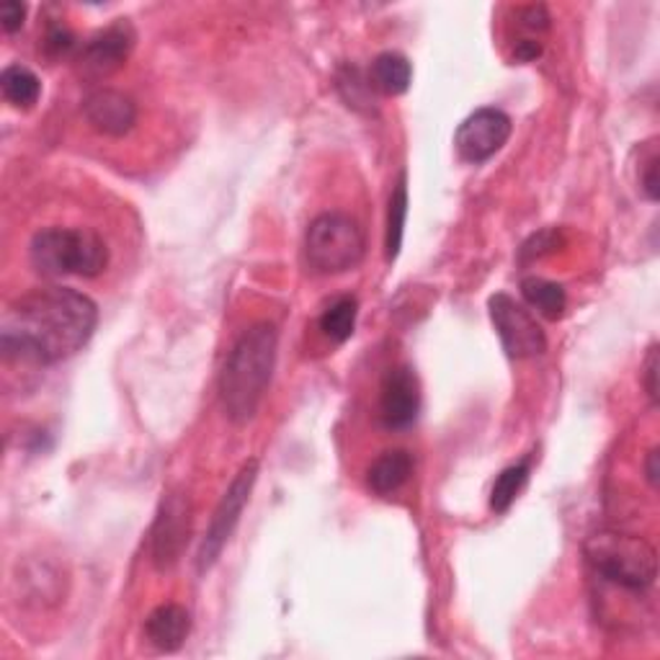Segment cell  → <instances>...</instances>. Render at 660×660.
<instances>
[{"label": "cell", "instance_id": "cell-22", "mask_svg": "<svg viewBox=\"0 0 660 660\" xmlns=\"http://www.w3.org/2000/svg\"><path fill=\"white\" fill-rule=\"evenodd\" d=\"M72 47H76V37H72L70 29L52 27L50 31H47L45 52L50 57H65L68 52H72Z\"/></svg>", "mask_w": 660, "mask_h": 660}, {"label": "cell", "instance_id": "cell-9", "mask_svg": "<svg viewBox=\"0 0 660 660\" xmlns=\"http://www.w3.org/2000/svg\"><path fill=\"white\" fill-rule=\"evenodd\" d=\"M511 129L513 125L506 111L485 106V109H477L462 121L457 135H454V148H457L464 162L477 166V162L491 160L509 142Z\"/></svg>", "mask_w": 660, "mask_h": 660}, {"label": "cell", "instance_id": "cell-20", "mask_svg": "<svg viewBox=\"0 0 660 660\" xmlns=\"http://www.w3.org/2000/svg\"><path fill=\"white\" fill-rule=\"evenodd\" d=\"M405 217H407V181H405V174H401L393 189V197H390V204H387V238H385L387 260H395L397 254H401Z\"/></svg>", "mask_w": 660, "mask_h": 660}, {"label": "cell", "instance_id": "cell-8", "mask_svg": "<svg viewBox=\"0 0 660 660\" xmlns=\"http://www.w3.org/2000/svg\"><path fill=\"white\" fill-rule=\"evenodd\" d=\"M137 31L127 19H117L109 27L96 31L76 55V70L86 80H101L117 72L132 55Z\"/></svg>", "mask_w": 660, "mask_h": 660}, {"label": "cell", "instance_id": "cell-5", "mask_svg": "<svg viewBox=\"0 0 660 660\" xmlns=\"http://www.w3.org/2000/svg\"><path fill=\"white\" fill-rule=\"evenodd\" d=\"M366 254L362 225L344 211H325L315 217L305 235V256L315 274L333 276L352 272Z\"/></svg>", "mask_w": 660, "mask_h": 660}, {"label": "cell", "instance_id": "cell-10", "mask_svg": "<svg viewBox=\"0 0 660 660\" xmlns=\"http://www.w3.org/2000/svg\"><path fill=\"white\" fill-rule=\"evenodd\" d=\"M191 534V503L181 493L162 499L152 524V562L158 570L174 568L181 560Z\"/></svg>", "mask_w": 660, "mask_h": 660}, {"label": "cell", "instance_id": "cell-16", "mask_svg": "<svg viewBox=\"0 0 660 660\" xmlns=\"http://www.w3.org/2000/svg\"><path fill=\"white\" fill-rule=\"evenodd\" d=\"M521 295H524L529 307H534L548 321H558L565 313L568 295L558 282L542 279V276H526V279H521Z\"/></svg>", "mask_w": 660, "mask_h": 660}, {"label": "cell", "instance_id": "cell-4", "mask_svg": "<svg viewBox=\"0 0 660 660\" xmlns=\"http://www.w3.org/2000/svg\"><path fill=\"white\" fill-rule=\"evenodd\" d=\"M585 560L604 581L627 591H648L658 578L656 548L638 534L597 532L585 540Z\"/></svg>", "mask_w": 660, "mask_h": 660}, {"label": "cell", "instance_id": "cell-26", "mask_svg": "<svg viewBox=\"0 0 660 660\" xmlns=\"http://www.w3.org/2000/svg\"><path fill=\"white\" fill-rule=\"evenodd\" d=\"M558 238H560V233H555V230H544L540 235H534V238L529 240L526 246H540V248L529 250V254H524V256H544V254H550V250L558 248Z\"/></svg>", "mask_w": 660, "mask_h": 660}, {"label": "cell", "instance_id": "cell-25", "mask_svg": "<svg viewBox=\"0 0 660 660\" xmlns=\"http://www.w3.org/2000/svg\"><path fill=\"white\" fill-rule=\"evenodd\" d=\"M642 380H646V390L650 401L658 403V346H650L646 366H642Z\"/></svg>", "mask_w": 660, "mask_h": 660}, {"label": "cell", "instance_id": "cell-3", "mask_svg": "<svg viewBox=\"0 0 660 660\" xmlns=\"http://www.w3.org/2000/svg\"><path fill=\"white\" fill-rule=\"evenodd\" d=\"M29 258L31 266L50 279H93L109 266V248L91 227H47L31 240Z\"/></svg>", "mask_w": 660, "mask_h": 660}, {"label": "cell", "instance_id": "cell-14", "mask_svg": "<svg viewBox=\"0 0 660 660\" xmlns=\"http://www.w3.org/2000/svg\"><path fill=\"white\" fill-rule=\"evenodd\" d=\"M413 472V460L405 450H390L382 454V457L374 460V464L366 472V485H370L372 493L382 495H393L401 491V487L407 483Z\"/></svg>", "mask_w": 660, "mask_h": 660}, {"label": "cell", "instance_id": "cell-7", "mask_svg": "<svg viewBox=\"0 0 660 660\" xmlns=\"http://www.w3.org/2000/svg\"><path fill=\"white\" fill-rule=\"evenodd\" d=\"M487 309H491L493 328L499 333L503 352L511 358H532L544 354L548 338H544L542 325L536 323V317L524 305L499 292V295L491 297Z\"/></svg>", "mask_w": 660, "mask_h": 660}, {"label": "cell", "instance_id": "cell-15", "mask_svg": "<svg viewBox=\"0 0 660 660\" xmlns=\"http://www.w3.org/2000/svg\"><path fill=\"white\" fill-rule=\"evenodd\" d=\"M372 86L387 96H401L411 88L413 68L401 52H382L372 62Z\"/></svg>", "mask_w": 660, "mask_h": 660}, {"label": "cell", "instance_id": "cell-6", "mask_svg": "<svg viewBox=\"0 0 660 660\" xmlns=\"http://www.w3.org/2000/svg\"><path fill=\"white\" fill-rule=\"evenodd\" d=\"M256 477H258V460H248L240 467L238 475L233 477V483L225 491L223 501L217 503L215 516H211V521H209L207 536H204L199 558H197L199 573H207V570L219 560V555H223L225 544L230 542L235 526H238L243 509L248 506L250 493H254V485H256Z\"/></svg>", "mask_w": 660, "mask_h": 660}, {"label": "cell", "instance_id": "cell-19", "mask_svg": "<svg viewBox=\"0 0 660 660\" xmlns=\"http://www.w3.org/2000/svg\"><path fill=\"white\" fill-rule=\"evenodd\" d=\"M529 472H532V462L524 460L519 464H511V467H506L499 477H495L493 491H491V509L495 513H506L513 506V501H516L519 493L524 491Z\"/></svg>", "mask_w": 660, "mask_h": 660}, {"label": "cell", "instance_id": "cell-13", "mask_svg": "<svg viewBox=\"0 0 660 660\" xmlns=\"http://www.w3.org/2000/svg\"><path fill=\"white\" fill-rule=\"evenodd\" d=\"M191 632V614L178 604H162L145 619V634L160 653H176Z\"/></svg>", "mask_w": 660, "mask_h": 660}, {"label": "cell", "instance_id": "cell-21", "mask_svg": "<svg viewBox=\"0 0 660 660\" xmlns=\"http://www.w3.org/2000/svg\"><path fill=\"white\" fill-rule=\"evenodd\" d=\"M658 168H660V152L656 148V140L640 145L638 181H640V191L646 194L648 201H658Z\"/></svg>", "mask_w": 660, "mask_h": 660}, {"label": "cell", "instance_id": "cell-2", "mask_svg": "<svg viewBox=\"0 0 660 660\" xmlns=\"http://www.w3.org/2000/svg\"><path fill=\"white\" fill-rule=\"evenodd\" d=\"M279 333L274 323H256L235 341L225 370L219 374V397L233 423H248L264 401L272 382Z\"/></svg>", "mask_w": 660, "mask_h": 660}, {"label": "cell", "instance_id": "cell-1", "mask_svg": "<svg viewBox=\"0 0 660 660\" xmlns=\"http://www.w3.org/2000/svg\"><path fill=\"white\" fill-rule=\"evenodd\" d=\"M99 325V307L70 287H37L8 305L0 325L6 358L57 364L76 356Z\"/></svg>", "mask_w": 660, "mask_h": 660}, {"label": "cell", "instance_id": "cell-17", "mask_svg": "<svg viewBox=\"0 0 660 660\" xmlns=\"http://www.w3.org/2000/svg\"><path fill=\"white\" fill-rule=\"evenodd\" d=\"M0 88H3V99L13 109H31L42 96V83H39L37 72L29 70L27 65H8L0 76Z\"/></svg>", "mask_w": 660, "mask_h": 660}, {"label": "cell", "instance_id": "cell-24", "mask_svg": "<svg viewBox=\"0 0 660 660\" xmlns=\"http://www.w3.org/2000/svg\"><path fill=\"white\" fill-rule=\"evenodd\" d=\"M23 19H27V6L19 3V0H6V3L0 6V23H3L8 35L19 31L23 27Z\"/></svg>", "mask_w": 660, "mask_h": 660}, {"label": "cell", "instance_id": "cell-18", "mask_svg": "<svg viewBox=\"0 0 660 660\" xmlns=\"http://www.w3.org/2000/svg\"><path fill=\"white\" fill-rule=\"evenodd\" d=\"M356 315L358 305L354 297L333 299L321 315V331L333 341V344H346V341L354 336Z\"/></svg>", "mask_w": 660, "mask_h": 660}, {"label": "cell", "instance_id": "cell-28", "mask_svg": "<svg viewBox=\"0 0 660 660\" xmlns=\"http://www.w3.org/2000/svg\"><path fill=\"white\" fill-rule=\"evenodd\" d=\"M646 472H648V483L653 487H658V450H650Z\"/></svg>", "mask_w": 660, "mask_h": 660}, {"label": "cell", "instance_id": "cell-11", "mask_svg": "<svg viewBox=\"0 0 660 660\" xmlns=\"http://www.w3.org/2000/svg\"><path fill=\"white\" fill-rule=\"evenodd\" d=\"M421 411V385L411 366L387 370L380 390V418L390 431L413 426Z\"/></svg>", "mask_w": 660, "mask_h": 660}, {"label": "cell", "instance_id": "cell-12", "mask_svg": "<svg viewBox=\"0 0 660 660\" xmlns=\"http://www.w3.org/2000/svg\"><path fill=\"white\" fill-rule=\"evenodd\" d=\"M83 114L88 125L106 137H125L137 125V104L114 88H96L88 93Z\"/></svg>", "mask_w": 660, "mask_h": 660}, {"label": "cell", "instance_id": "cell-23", "mask_svg": "<svg viewBox=\"0 0 660 660\" xmlns=\"http://www.w3.org/2000/svg\"><path fill=\"white\" fill-rule=\"evenodd\" d=\"M519 27L526 31H548L550 29V13L544 6H524L519 8Z\"/></svg>", "mask_w": 660, "mask_h": 660}, {"label": "cell", "instance_id": "cell-27", "mask_svg": "<svg viewBox=\"0 0 660 660\" xmlns=\"http://www.w3.org/2000/svg\"><path fill=\"white\" fill-rule=\"evenodd\" d=\"M540 55L542 45L536 42V39H519V42L513 45V60L519 62H534Z\"/></svg>", "mask_w": 660, "mask_h": 660}]
</instances>
